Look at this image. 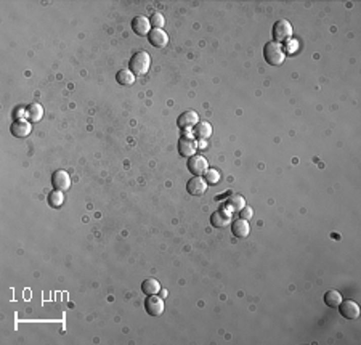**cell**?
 Here are the masks:
<instances>
[{"label": "cell", "mask_w": 361, "mask_h": 345, "mask_svg": "<svg viewBox=\"0 0 361 345\" xmlns=\"http://www.w3.org/2000/svg\"><path fill=\"white\" fill-rule=\"evenodd\" d=\"M145 310L151 316H159L164 312V300L157 295H148L145 300Z\"/></svg>", "instance_id": "cell-9"}, {"label": "cell", "mask_w": 361, "mask_h": 345, "mask_svg": "<svg viewBox=\"0 0 361 345\" xmlns=\"http://www.w3.org/2000/svg\"><path fill=\"white\" fill-rule=\"evenodd\" d=\"M149 20L145 16H135L132 20V31L137 35H148L149 34Z\"/></svg>", "instance_id": "cell-14"}, {"label": "cell", "mask_w": 361, "mask_h": 345, "mask_svg": "<svg viewBox=\"0 0 361 345\" xmlns=\"http://www.w3.org/2000/svg\"><path fill=\"white\" fill-rule=\"evenodd\" d=\"M339 313L347 320H356L359 316V307L353 300H342L339 304Z\"/></svg>", "instance_id": "cell-10"}, {"label": "cell", "mask_w": 361, "mask_h": 345, "mask_svg": "<svg viewBox=\"0 0 361 345\" xmlns=\"http://www.w3.org/2000/svg\"><path fill=\"white\" fill-rule=\"evenodd\" d=\"M271 34L274 37V42H286L291 39V35H292V26L288 20H279L273 24L271 27Z\"/></svg>", "instance_id": "cell-3"}, {"label": "cell", "mask_w": 361, "mask_h": 345, "mask_svg": "<svg viewBox=\"0 0 361 345\" xmlns=\"http://www.w3.org/2000/svg\"><path fill=\"white\" fill-rule=\"evenodd\" d=\"M237 213H239V217H241L243 220H249V219L254 215V210H252V207H249V206H244Z\"/></svg>", "instance_id": "cell-25"}, {"label": "cell", "mask_w": 361, "mask_h": 345, "mask_svg": "<svg viewBox=\"0 0 361 345\" xmlns=\"http://www.w3.org/2000/svg\"><path fill=\"white\" fill-rule=\"evenodd\" d=\"M186 165H188V170L191 172L194 177H201V175H204L209 170V162H207L206 157L196 156V154L189 157Z\"/></svg>", "instance_id": "cell-6"}, {"label": "cell", "mask_w": 361, "mask_h": 345, "mask_svg": "<svg viewBox=\"0 0 361 345\" xmlns=\"http://www.w3.org/2000/svg\"><path fill=\"white\" fill-rule=\"evenodd\" d=\"M186 191L191 196H203L207 191V183L203 177H194L189 179V182L186 183Z\"/></svg>", "instance_id": "cell-11"}, {"label": "cell", "mask_w": 361, "mask_h": 345, "mask_svg": "<svg viewBox=\"0 0 361 345\" xmlns=\"http://www.w3.org/2000/svg\"><path fill=\"white\" fill-rule=\"evenodd\" d=\"M116 80L121 85H132L135 82V74L132 72L130 69H121L116 74Z\"/></svg>", "instance_id": "cell-21"}, {"label": "cell", "mask_w": 361, "mask_h": 345, "mask_svg": "<svg viewBox=\"0 0 361 345\" xmlns=\"http://www.w3.org/2000/svg\"><path fill=\"white\" fill-rule=\"evenodd\" d=\"M193 135L196 140H201V142H206V140L212 135V125L209 122H199L196 124V127L193 128Z\"/></svg>", "instance_id": "cell-15"}, {"label": "cell", "mask_w": 361, "mask_h": 345, "mask_svg": "<svg viewBox=\"0 0 361 345\" xmlns=\"http://www.w3.org/2000/svg\"><path fill=\"white\" fill-rule=\"evenodd\" d=\"M204 180L207 185H215L220 182V172L215 170V169H209L206 174H204Z\"/></svg>", "instance_id": "cell-23"}, {"label": "cell", "mask_w": 361, "mask_h": 345, "mask_svg": "<svg viewBox=\"0 0 361 345\" xmlns=\"http://www.w3.org/2000/svg\"><path fill=\"white\" fill-rule=\"evenodd\" d=\"M231 231H233V235H234L236 238H246V236H249L251 227H249L248 220L239 219V220H234V222H233Z\"/></svg>", "instance_id": "cell-16"}, {"label": "cell", "mask_w": 361, "mask_h": 345, "mask_svg": "<svg viewBox=\"0 0 361 345\" xmlns=\"http://www.w3.org/2000/svg\"><path fill=\"white\" fill-rule=\"evenodd\" d=\"M12 130V134L18 138H24L31 134V130H32V124L29 122L27 119H16L15 122L12 124L10 127Z\"/></svg>", "instance_id": "cell-12"}, {"label": "cell", "mask_w": 361, "mask_h": 345, "mask_svg": "<svg viewBox=\"0 0 361 345\" xmlns=\"http://www.w3.org/2000/svg\"><path fill=\"white\" fill-rule=\"evenodd\" d=\"M263 58L268 64L271 66H279V64L284 63V58H286V50H284V47L278 42H268L265 44L263 47Z\"/></svg>", "instance_id": "cell-1"}, {"label": "cell", "mask_w": 361, "mask_h": 345, "mask_svg": "<svg viewBox=\"0 0 361 345\" xmlns=\"http://www.w3.org/2000/svg\"><path fill=\"white\" fill-rule=\"evenodd\" d=\"M141 291H143L146 295H156L161 291V284L157 283V279L148 278L141 283Z\"/></svg>", "instance_id": "cell-18"}, {"label": "cell", "mask_w": 361, "mask_h": 345, "mask_svg": "<svg viewBox=\"0 0 361 345\" xmlns=\"http://www.w3.org/2000/svg\"><path fill=\"white\" fill-rule=\"evenodd\" d=\"M197 122H199V116L196 111H185V113L180 114L177 119V125L182 130H185V132L194 128Z\"/></svg>", "instance_id": "cell-7"}, {"label": "cell", "mask_w": 361, "mask_h": 345, "mask_svg": "<svg viewBox=\"0 0 361 345\" xmlns=\"http://www.w3.org/2000/svg\"><path fill=\"white\" fill-rule=\"evenodd\" d=\"M231 220H233V212L226 206H222L211 215V225L215 228H225L228 225H231Z\"/></svg>", "instance_id": "cell-4"}, {"label": "cell", "mask_w": 361, "mask_h": 345, "mask_svg": "<svg viewBox=\"0 0 361 345\" xmlns=\"http://www.w3.org/2000/svg\"><path fill=\"white\" fill-rule=\"evenodd\" d=\"M197 150V142L191 134H183L182 138L178 140V153L183 157H191L194 156Z\"/></svg>", "instance_id": "cell-5"}, {"label": "cell", "mask_w": 361, "mask_h": 345, "mask_svg": "<svg viewBox=\"0 0 361 345\" xmlns=\"http://www.w3.org/2000/svg\"><path fill=\"white\" fill-rule=\"evenodd\" d=\"M323 300H325V304L328 307H331V309H336V307H339V304L342 302V297L336 289H329V291L323 295Z\"/></svg>", "instance_id": "cell-20"}, {"label": "cell", "mask_w": 361, "mask_h": 345, "mask_svg": "<svg viewBox=\"0 0 361 345\" xmlns=\"http://www.w3.org/2000/svg\"><path fill=\"white\" fill-rule=\"evenodd\" d=\"M149 66H151V58L148 52H143V50L135 52L129 61V68L135 76H138V74H146Z\"/></svg>", "instance_id": "cell-2"}, {"label": "cell", "mask_w": 361, "mask_h": 345, "mask_svg": "<svg viewBox=\"0 0 361 345\" xmlns=\"http://www.w3.org/2000/svg\"><path fill=\"white\" fill-rule=\"evenodd\" d=\"M24 114L29 122H37V120H41L44 116V108L39 103H31L24 109Z\"/></svg>", "instance_id": "cell-17"}, {"label": "cell", "mask_w": 361, "mask_h": 345, "mask_svg": "<svg viewBox=\"0 0 361 345\" xmlns=\"http://www.w3.org/2000/svg\"><path fill=\"white\" fill-rule=\"evenodd\" d=\"M149 24L153 26V29H163L166 24V20L161 13H153L149 18Z\"/></svg>", "instance_id": "cell-24"}, {"label": "cell", "mask_w": 361, "mask_h": 345, "mask_svg": "<svg viewBox=\"0 0 361 345\" xmlns=\"http://www.w3.org/2000/svg\"><path fill=\"white\" fill-rule=\"evenodd\" d=\"M52 185L58 191H68L71 188V177L66 170H56L52 175Z\"/></svg>", "instance_id": "cell-8"}, {"label": "cell", "mask_w": 361, "mask_h": 345, "mask_svg": "<svg viewBox=\"0 0 361 345\" xmlns=\"http://www.w3.org/2000/svg\"><path fill=\"white\" fill-rule=\"evenodd\" d=\"M148 40L151 45L156 47V49H164L169 44V35L163 29H151L148 34Z\"/></svg>", "instance_id": "cell-13"}, {"label": "cell", "mask_w": 361, "mask_h": 345, "mask_svg": "<svg viewBox=\"0 0 361 345\" xmlns=\"http://www.w3.org/2000/svg\"><path fill=\"white\" fill-rule=\"evenodd\" d=\"M225 206L231 212H239L246 206V199L243 198L241 194H233V196H230V199L226 201Z\"/></svg>", "instance_id": "cell-19"}, {"label": "cell", "mask_w": 361, "mask_h": 345, "mask_svg": "<svg viewBox=\"0 0 361 345\" xmlns=\"http://www.w3.org/2000/svg\"><path fill=\"white\" fill-rule=\"evenodd\" d=\"M64 202V196H63V191H58V190H53L50 194H49V204L50 207H60L63 206Z\"/></svg>", "instance_id": "cell-22"}]
</instances>
